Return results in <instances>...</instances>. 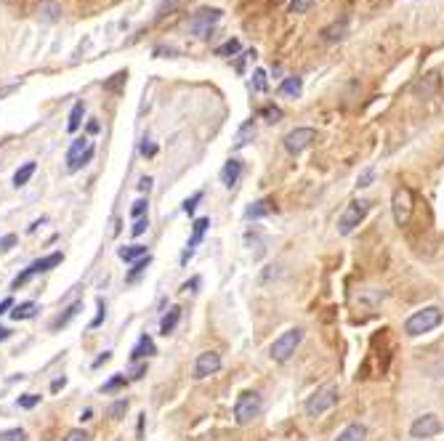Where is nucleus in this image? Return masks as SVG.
<instances>
[{
  "instance_id": "60",
  "label": "nucleus",
  "mask_w": 444,
  "mask_h": 441,
  "mask_svg": "<svg viewBox=\"0 0 444 441\" xmlns=\"http://www.w3.org/2000/svg\"><path fill=\"white\" fill-rule=\"evenodd\" d=\"M142 433H144V415L139 418V439H142Z\"/></svg>"
},
{
  "instance_id": "44",
  "label": "nucleus",
  "mask_w": 444,
  "mask_h": 441,
  "mask_svg": "<svg viewBox=\"0 0 444 441\" xmlns=\"http://www.w3.org/2000/svg\"><path fill=\"white\" fill-rule=\"evenodd\" d=\"M155 56H157V59H165V56L176 59V56H179V48H170V45H157V48H155Z\"/></svg>"
},
{
  "instance_id": "17",
  "label": "nucleus",
  "mask_w": 444,
  "mask_h": 441,
  "mask_svg": "<svg viewBox=\"0 0 444 441\" xmlns=\"http://www.w3.org/2000/svg\"><path fill=\"white\" fill-rule=\"evenodd\" d=\"M38 16L43 21H48V24H54V21L61 19V5L56 0H43L41 5H38Z\"/></svg>"
},
{
  "instance_id": "11",
  "label": "nucleus",
  "mask_w": 444,
  "mask_h": 441,
  "mask_svg": "<svg viewBox=\"0 0 444 441\" xmlns=\"http://www.w3.org/2000/svg\"><path fill=\"white\" fill-rule=\"evenodd\" d=\"M243 173H245V162L240 157H232L221 168V183L226 189H234L240 183V179H243Z\"/></svg>"
},
{
  "instance_id": "55",
  "label": "nucleus",
  "mask_w": 444,
  "mask_h": 441,
  "mask_svg": "<svg viewBox=\"0 0 444 441\" xmlns=\"http://www.w3.org/2000/svg\"><path fill=\"white\" fill-rule=\"evenodd\" d=\"M152 189V179H142L139 181V192H149Z\"/></svg>"
},
{
  "instance_id": "23",
  "label": "nucleus",
  "mask_w": 444,
  "mask_h": 441,
  "mask_svg": "<svg viewBox=\"0 0 444 441\" xmlns=\"http://www.w3.org/2000/svg\"><path fill=\"white\" fill-rule=\"evenodd\" d=\"M179 321H181V308L179 306H173L165 317H162V321H160V332L162 335H170L176 327H179Z\"/></svg>"
},
{
  "instance_id": "3",
  "label": "nucleus",
  "mask_w": 444,
  "mask_h": 441,
  "mask_svg": "<svg viewBox=\"0 0 444 441\" xmlns=\"http://www.w3.org/2000/svg\"><path fill=\"white\" fill-rule=\"evenodd\" d=\"M341 399V391L335 388V385H327V388H320L317 394H311L306 404H303V412L309 415V418H320L324 412H330L335 404Z\"/></svg>"
},
{
  "instance_id": "53",
  "label": "nucleus",
  "mask_w": 444,
  "mask_h": 441,
  "mask_svg": "<svg viewBox=\"0 0 444 441\" xmlns=\"http://www.w3.org/2000/svg\"><path fill=\"white\" fill-rule=\"evenodd\" d=\"M11 308H14V298L0 301V317H3V314H11Z\"/></svg>"
},
{
  "instance_id": "42",
  "label": "nucleus",
  "mask_w": 444,
  "mask_h": 441,
  "mask_svg": "<svg viewBox=\"0 0 444 441\" xmlns=\"http://www.w3.org/2000/svg\"><path fill=\"white\" fill-rule=\"evenodd\" d=\"M200 200H202V192H195V194H192L189 200L184 202V213H186V216H192V213L197 210V205H200Z\"/></svg>"
},
{
  "instance_id": "46",
  "label": "nucleus",
  "mask_w": 444,
  "mask_h": 441,
  "mask_svg": "<svg viewBox=\"0 0 444 441\" xmlns=\"http://www.w3.org/2000/svg\"><path fill=\"white\" fill-rule=\"evenodd\" d=\"M146 229H149V218H139L136 220V223H133V229H131V234H133V237H142L144 231H146Z\"/></svg>"
},
{
  "instance_id": "15",
  "label": "nucleus",
  "mask_w": 444,
  "mask_h": 441,
  "mask_svg": "<svg viewBox=\"0 0 444 441\" xmlns=\"http://www.w3.org/2000/svg\"><path fill=\"white\" fill-rule=\"evenodd\" d=\"M271 213H277V205L271 200H256L247 210H245V220H258V218H266V216H271Z\"/></svg>"
},
{
  "instance_id": "22",
  "label": "nucleus",
  "mask_w": 444,
  "mask_h": 441,
  "mask_svg": "<svg viewBox=\"0 0 444 441\" xmlns=\"http://www.w3.org/2000/svg\"><path fill=\"white\" fill-rule=\"evenodd\" d=\"M35 314H38V303L35 301L19 303V306L11 308V319L14 321H27V319H32Z\"/></svg>"
},
{
  "instance_id": "59",
  "label": "nucleus",
  "mask_w": 444,
  "mask_h": 441,
  "mask_svg": "<svg viewBox=\"0 0 444 441\" xmlns=\"http://www.w3.org/2000/svg\"><path fill=\"white\" fill-rule=\"evenodd\" d=\"M91 418H93V409H85V412L80 415V420H82V422H88Z\"/></svg>"
},
{
  "instance_id": "58",
  "label": "nucleus",
  "mask_w": 444,
  "mask_h": 441,
  "mask_svg": "<svg viewBox=\"0 0 444 441\" xmlns=\"http://www.w3.org/2000/svg\"><path fill=\"white\" fill-rule=\"evenodd\" d=\"M88 133H99V122H96V120L88 122Z\"/></svg>"
},
{
  "instance_id": "24",
  "label": "nucleus",
  "mask_w": 444,
  "mask_h": 441,
  "mask_svg": "<svg viewBox=\"0 0 444 441\" xmlns=\"http://www.w3.org/2000/svg\"><path fill=\"white\" fill-rule=\"evenodd\" d=\"M61 261H64L61 253H51V256H43V258H38V261L30 263V266L35 269V274H45V271H51L54 266H59Z\"/></svg>"
},
{
  "instance_id": "10",
  "label": "nucleus",
  "mask_w": 444,
  "mask_h": 441,
  "mask_svg": "<svg viewBox=\"0 0 444 441\" xmlns=\"http://www.w3.org/2000/svg\"><path fill=\"white\" fill-rule=\"evenodd\" d=\"M221 370V354L219 351H202L195 359V381H202L208 375H216Z\"/></svg>"
},
{
  "instance_id": "4",
  "label": "nucleus",
  "mask_w": 444,
  "mask_h": 441,
  "mask_svg": "<svg viewBox=\"0 0 444 441\" xmlns=\"http://www.w3.org/2000/svg\"><path fill=\"white\" fill-rule=\"evenodd\" d=\"M261 412H263L261 394H256V391H245V394H240V399L234 404V420H237V425L253 422Z\"/></svg>"
},
{
  "instance_id": "39",
  "label": "nucleus",
  "mask_w": 444,
  "mask_h": 441,
  "mask_svg": "<svg viewBox=\"0 0 444 441\" xmlns=\"http://www.w3.org/2000/svg\"><path fill=\"white\" fill-rule=\"evenodd\" d=\"M373 181H375V168H364L362 173H359V179H357V186L367 189V186H373Z\"/></svg>"
},
{
  "instance_id": "7",
  "label": "nucleus",
  "mask_w": 444,
  "mask_h": 441,
  "mask_svg": "<svg viewBox=\"0 0 444 441\" xmlns=\"http://www.w3.org/2000/svg\"><path fill=\"white\" fill-rule=\"evenodd\" d=\"M221 8H200L192 21H189V32L192 35H197V38H208L210 32H213V27H216V21L221 19Z\"/></svg>"
},
{
  "instance_id": "21",
  "label": "nucleus",
  "mask_w": 444,
  "mask_h": 441,
  "mask_svg": "<svg viewBox=\"0 0 444 441\" xmlns=\"http://www.w3.org/2000/svg\"><path fill=\"white\" fill-rule=\"evenodd\" d=\"M80 308H82V301H75L72 306H69V308H64V314H59L56 319L51 321V330L56 332V330H61V327H67L69 321L78 317V311H80Z\"/></svg>"
},
{
  "instance_id": "50",
  "label": "nucleus",
  "mask_w": 444,
  "mask_h": 441,
  "mask_svg": "<svg viewBox=\"0 0 444 441\" xmlns=\"http://www.w3.org/2000/svg\"><path fill=\"white\" fill-rule=\"evenodd\" d=\"M200 284H202L200 277H192L189 282H184L181 290H184V293H197V287H200Z\"/></svg>"
},
{
  "instance_id": "54",
  "label": "nucleus",
  "mask_w": 444,
  "mask_h": 441,
  "mask_svg": "<svg viewBox=\"0 0 444 441\" xmlns=\"http://www.w3.org/2000/svg\"><path fill=\"white\" fill-rule=\"evenodd\" d=\"M109 359H112V354H109V351H104V354H101L99 359L93 361V367H101V364H107V361H109Z\"/></svg>"
},
{
  "instance_id": "37",
  "label": "nucleus",
  "mask_w": 444,
  "mask_h": 441,
  "mask_svg": "<svg viewBox=\"0 0 444 441\" xmlns=\"http://www.w3.org/2000/svg\"><path fill=\"white\" fill-rule=\"evenodd\" d=\"M311 5H314V0H290V5H287V11L298 16V14H306V11L311 8Z\"/></svg>"
},
{
  "instance_id": "19",
  "label": "nucleus",
  "mask_w": 444,
  "mask_h": 441,
  "mask_svg": "<svg viewBox=\"0 0 444 441\" xmlns=\"http://www.w3.org/2000/svg\"><path fill=\"white\" fill-rule=\"evenodd\" d=\"M118 256H120V261H125V263H136V261H142V258H146L149 253H146L144 245H128V247H120V250H118Z\"/></svg>"
},
{
  "instance_id": "34",
  "label": "nucleus",
  "mask_w": 444,
  "mask_h": 441,
  "mask_svg": "<svg viewBox=\"0 0 444 441\" xmlns=\"http://www.w3.org/2000/svg\"><path fill=\"white\" fill-rule=\"evenodd\" d=\"M240 48H243L240 41H237V38H232V41H226L223 45L216 48V56H237V54H240Z\"/></svg>"
},
{
  "instance_id": "48",
  "label": "nucleus",
  "mask_w": 444,
  "mask_h": 441,
  "mask_svg": "<svg viewBox=\"0 0 444 441\" xmlns=\"http://www.w3.org/2000/svg\"><path fill=\"white\" fill-rule=\"evenodd\" d=\"M14 245H16V234H5V237L0 240V253H8Z\"/></svg>"
},
{
  "instance_id": "5",
  "label": "nucleus",
  "mask_w": 444,
  "mask_h": 441,
  "mask_svg": "<svg viewBox=\"0 0 444 441\" xmlns=\"http://www.w3.org/2000/svg\"><path fill=\"white\" fill-rule=\"evenodd\" d=\"M370 213V202L367 200H354L346 205L344 216H341V220H338V234L341 237H348L359 223L364 220V216Z\"/></svg>"
},
{
  "instance_id": "28",
  "label": "nucleus",
  "mask_w": 444,
  "mask_h": 441,
  "mask_svg": "<svg viewBox=\"0 0 444 441\" xmlns=\"http://www.w3.org/2000/svg\"><path fill=\"white\" fill-rule=\"evenodd\" d=\"M125 80H128V72L122 69V72L112 75L109 80L104 82V91H107V93H122V88H125Z\"/></svg>"
},
{
  "instance_id": "1",
  "label": "nucleus",
  "mask_w": 444,
  "mask_h": 441,
  "mask_svg": "<svg viewBox=\"0 0 444 441\" xmlns=\"http://www.w3.org/2000/svg\"><path fill=\"white\" fill-rule=\"evenodd\" d=\"M444 319L442 308H436V306H425L421 311H415L410 319L404 321V332L410 335V338H418V335H423V332H431L434 327H439Z\"/></svg>"
},
{
  "instance_id": "27",
  "label": "nucleus",
  "mask_w": 444,
  "mask_h": 441,
  "mask_svg": "<svg viewBox=\"0 0 444 441\" xmlns=\"http://www.w3.org/2000/svg\"><path fill=\"white\" fill-rule=\"evenodd\" d=\"M35 168H38L35 162H24V165H21L19 170L14 173V186H16V189H21V186H24L27 181H30V179H32V176H35Z\"/></svg>"
},
{
  "instance_id": "36",
  "label": "nucleus",
  "mask_w": 444,
  "mask_h": 441,
  "mask_svg": "<svg viewBox=\"0 0 444 441\" xmlns=\"http://www.w3.org/2000/svg\"><path fill=\"white\" fill-rule=\"evenodd\" d=\"M125 383H128V381H125V375H115L112 381L104 383V385H101V394H115V391H120Z\"/></svg>"
},
{
  "instance_id": "40",
  "label": "nucleus",
  "mask_w": 444,
  "mask_h": 441,
  "mask_svg": "<svg viewBox=\"0 0 444 441\" xmlns=\"http://www.w3.org/2000/svg\"><path fill=\"white\" fill-rule=\"evenodd\" d=\"M41 399L43 396H38V394H24V396H19L16 404H19L21 409H32V407H38V404H41Z\"/></svg>"
},
{
  "instance_id": "49",
  "label": "nucleus",
  "mask_w": 444,
  "mask_h": 441,
  "mask_svg": "<svg viewBox=\"0 0 444 441\" xmlns=\"http://www.w3.org/2000/svg\"><path fill=\"white\" fill-rule=\"evenodd\" d=\"M104 319H107V303H104V298H99V314H96V319L91 321V327H99Z\"/></svg>"
},
{
  "instance_id": "52",
  "label": "nucleus",
  "mask_w": 444,
  "mask_h": 441,
  "mask_svg": "<svg viewBox=\"0 0 444 441\" xmlns=\"http://www.w3.org/2000/svg\"><path fill=\"white\" fill-rule=\"evenodd\" d=\"M144 375H146V364H136V367H133V375H131V381H142Z\"/></svg>"
},
{
  "instance_id": "30",
  "label": "nucleus",
  "mask_w": 444,
  "mask_h": 441,
  "mask_svg": "<svg viewBox=\"0 0 444 441\" xmlns=\"http://www.w3.org/2000/svg\"><path fill=\"white\" fill-rule=\"evenodd\" d=\"M88 146H91V144H88V139H85V136H82V139L72 141V146H69V152H67V165L78 160V157H80V155L85 152V149H88Z\"/></svg>"
},
{
  "instance_id": "2",
  "label": "nucleus",
  "mask_w": 444,
  "mask_h": 441,
  "mask_svg": "<svg viewBox=\"0 0 444 441\" xmlns=\"http://www.w3.org/2000/svg\"><path fill=\"white\" fill-rule=\"evenodd\" d=\"M301 341H303V327H290V330H285L282 335L271 343L269 357L277 361V364H285V361L296 354V348L301 346Z\"/></svg>"
},
{
  "instance_id": "51",
  "label": "nucleus",
  "mask_w": 444,
  "mask_h": 441,
  "mask_svg": "<svg viewBox=\"0 0 444 441\" xmlns=\"http://www.w3.org/2000/svg\"><path fill=\"white\" fill-rule=\"evenodd\" d=\"M142 155H144V157H155V155H157V146H155V144H149V141L144 139V144H142Z\"/></svg>"
},
{
  "instance_id": "45",
  "label": "nucleus",
  "mask_w": 444,
  "mask_h": 441,
  "mask_svg": "<svg viewBox=\"0 0 444 441\" xmlns=\"http://www.w3.org/2000/svg\"><path fill=\"white\" fill-rule=\"evenodd\" d=\"M146 205H149L146 200H136V202H133V207H131V216H133L136 220L144 218V213H146Z\"/></svg>"
},
{
  "instance_id": "12",
  "label": "nucleus",
  "mask_w": 444,
  "mask_h": 441,
  "mask_svg": "<svg viewBox=\"0 0 444 441\" xmlns=\"http://www.w3.org/2000/svg\"><path fill=\"white\" fill-rule=\"evenodd\" d=\"M208 226H210V218H197L195 223H192V240L186 242V250H184V256H181V263H186L192 256H195V247L202 242L205 231H208Z\"/></svg>"
},
{
  "instance_id": "43",
  "label": "nucleus",
  "mask_w": 444,
  "mask_h": 441,
  "mask_svg": "<svg viewBox=\"0 0 444 441\" xmlns=\"http://www.w3.org/2000/svg\"><path fill=\"white\" fill-rule=\"evenodd\" d=\"M245 242H247V245H256V258H261L263 256V240L261 237H258V234H253V231H247V234H245Z\"/></svg>"
},
{
  "instance_id": "47",
  "label": "nucleus",
  "mask_w": 444,
  "mask_h": 441,
  "mask_svg": "<svg viewBox=\"0 0 444 441\" xmlns=\"http://www.w3.org/2000/svg\"><path fill=\"white\" fill-rule=\"evenodd\" d=\"M64 441H91V436H88L82 428H75V431H69V433H67V439Z\"/></svg>"
},
{
  "instance_id": "25",
  "label": "nucleus",
  "mask_w": 444,
  "mask_h": 441,
  "mask_svg": "<svg viewBox=\"0 0 444 441\" xmlns=\"http://www.w3.org/2000/svg\"><path fill=\"white\" fill-rule=\"evenodd\" d=\"M256 139V120H247L237 131V139H234V149H243V146H247L250 141Z\"/></svg>"
},
{
  "instance_id": "8",
  "label": "nucleus",
  "mask_w": 444,
  "mask_h": 441,
  "mask_svg": "<svg viewBox=\"0 0 444 441\" xmlns=\"http://www.w3.org/2000/svg\"><path fill=\"white\" fill-rule=\"evenodd\" d=\"M282 141H285L287 155L298 157L303 149H309V146L317 141V131H314V128H296V131H290Z\"/></svg>"
},
{
  "instance_id": "38",
  "label": "nucleus",
  "mask_w": 444,
  "mask_h": 441,
  "mask_svg": "<svg viewBox=\"0 0 444 441\" xmlns=\"http://www.w3.org/2000/svg\"><path fill=\"white\" fill-rule=\"evenodd\" d=\"M0 441H27V431L24 428H11V431H3Z\"/></svg>"
},
{
  "instance_id": "29",
  "label": "nucleus",
  "mask_w": 444,
  "mask_h": 441,
  "mask_svg": "<svg viewBox=\"0 0 444 441\" xmlns=\"http://www.w3.org/2000/svg\"><path fill=\"white\" fill-rule=\"evenodd\" d=\"M179 5H181V0H162L157 14H155V21H165L168 16H173L179 11Z\"/></svg>"
},
{
  "instance_id": "33",
  "label": "nucleus",
  "mask_w": 444,
  "mask_h": 441,
  "mask_svg": "<svg viewBox=\"0 0 444 441\" xmlns=\"http://www.w3.org/2000/svg\"><path fill=\"white\" fill-rule=\"evenodd\" d=\"M149 263H152V256H146V258H142V261L133 263V269L125 274V282H136V280H139L144 271H146V266H149Z\"/></svg>"
},
{
  "instance_id": "31",
  "label": "nucleus",
  "mask_w": 444,
  "mask_h": 441,
  "mask_svg": "<svg viewBox=\"0 0 444 441\" xmlns=\"http://www.w3.org/2000/svg\"><path fill=\"white\" fill-rule=\"evenodd\" d=\"M93 155H96V149H93V146H88V149L82 152V155H80V157H78V160H75V162H69V165H67V170H69V173H78L80 168H85L88 162L93 160Z\"/></svg>"
},
{
  "instance_id": "9",
  "label": "nucleus",
  "mask_w": 444,
  "mask_h": 441,
  "mask_svg": "<svg viewBox=\"0 0 444 441\" xmlns=\"http://www.w3.org/2000/svg\"><path fill=\"white\" fill-rule=\"evenodd\" d=\"M436 433H442V420H439L434 412L415 418V422L410 425V436H412V439H431V436H436Z\"/></svg>"
},
{
  "instance_id": "35",
  "label": "nucleus",
  "mask_w": 444,
  "mask_h": 441,
  "mask_svg": "<svg viewBox=\"0 0 444 441\" xmlns=\"http://www.w3.org/2000/svg\"><path fill=\"white\" fill-rule=\"evenodd\" d=\"M261 117L266 122H280L285 117V112L280 109V106H274V104H269V106H263L261 109Z\"/></svg>"
},
{
  "instance_id": "6",
  "label": "nucleus",
  "mask_w": 444,
  "mask_h": 441,
  "mask_svg": "<svg viewBox=\"0 0 444 441\" xmlns=\"http://www.w3.org/2000/svg\"><path fill=\"white\" fill-rule=\"evenodd\" d=\"M412 207H415V200H412V192L407 186H399L391 197V216H394V223L397 226H407L410 218H412Z\"/></svg>"
},
{
  "instance_id": "56",
  "label": "nucleus",
  "mask_w": 444,
  "mask_h": 441,
  "mask_svg": "<svg viewBox=\"0 0 444 441\" xmlns=\"http://www.w3.org/2000/svg\"><path fill=\"white\" fill-rule=\"evenodd\" d=\"M67 385V378H56V381L51 383V391H59V388H64Z\"/></svg>"
},
{
  "instance_id": "57",
  "label": "nucleus",
  "mask_w": 444,
  "mask_h": 441,
  "mask_svg": "<svg viewBox=\"0 0 444 441\" xmlns=\"http://www.w3.org/2000/svg\"><path fill=\"white\" fill-rule=\"evenodd\" d=\"M8 338H11V330H8V327H0V343L8 341Z\"/></svg>"
},
{
  "instance_id": "16",
  "label": "nucleus",
  "mask_w": 444,
  "mask_h": 441,
  "mask_svg": "<svg viewBox=\"0 0 444 441\" xmlns=\"http://www.w3.org/2000/svg\"><path fill=\"white\" fill-rule=\"evenodd\" d=\"M157 354V348H155V341L149 338V335H142L139 343L133 346V351H131V361H142V359H149V357H155Z\"/></svg>"
},
{
  "instance_id": "14",
  "label": "nucleus",
  "mask_w": 444,
  "mask_h": 441,
  "mask_svg": "<svg viewBox=\"0 0 444 441\" xmlns=\"http://www.w3.org/2000/svg\"><path fill=\"white\" fill-rule=\"evenodd\" d=\"M346 35H348V19H346V16H341V19H335L333 24L322 27V32H320V38H322L324 43H338V41H344Z\"/></svg>"
},
{
  "instance_id": "26",
  "label": "nucleus",
  "mask_w": 444,
  "mask_h": 441,
  "mask_svg": "<svg viewBox=\"0 0 444 441\" xmlns=\"http://www.w3.org/2000/svg\"><path fill=\"white\" fill-rule=\"evenodd\" d=\"M82 115H85V101H75L72 112H69V122H67V131L75 133L78 128L82 125Z\"/></svg>"
},
{
  "instance_id": "13",
  "label": "nucleus",
  "mask_w": 444,
  "mask_h": 441,
  "mask_svg": "<svg viewBox=\"0 0 444 441\" xmlns=\"http://www.w3.org/2000/svg\"><path fill=\"white\" fill-rule=\"evenodd\" d=\"M436 88H439V72H428V75H423L421 80L412 85V93L418 99H431L436 93Z\"/></svg>"
},
{
  "instance_id": "20",
  "label": "nucleus",
  "mask_w": 444,
  "mask_h": 441,
  "mask_svg": "<svg viewBox=\"0 0 444 441\" xmlns=\"http://www.w3.org/2000/svg\"><path fill=\"white\" fill-rule=\"evenodd\" d=\"M280 93H282V96H290V99H298L303 93V80L301 78H296V75L285 78V80L280 82Z\"/></svg>"
},
{
  "instance_id": "41",
  "label": "nucleus",
  "mask_w": 444,
  "mask_h": 441,
  "mask_svg": "<svg viewBox=\"0 0 444 441\" xmlns=\"http://www.w3.org/2000/svg\"><path fill=\"white\" fill-rule=\"evenodd\" d=\"M250 85H253V91H256V93H263V91H266V72H263V69H256Z\"/></svg>"
},
{
  "instance_id": "18",
  "label": "nucleus",
  "mask_w": 444,
  "mask_h": 441,
  "mask_svg": "<svg viewBox=\"0 0 444 441\" xmlns=\"http://www.w3.org/2000/svg\"><path fill=\"white\" fill-rule=\"evenodd\" d=\"M364 439H367V428H364L362 422H351V425H346L344 431L338 433L335 441H364Z\"/></svg>"
},
{
  "instance_id": "32",
  "label": "nucleus",
  "mask_w": 444,
  "mask_h": 441,
  "mask_svg": "<svg viewBox=\"0 0 444 441\" xmlns=\"http://www.w3.org/2000/svg\"><path fill=\"white\" fill-rule=\"evenodd\" d=\"M125 412H128V399H115L109 404V409H107V415H109L112 420H122Z\"/></svg>"
}]
</instances>
